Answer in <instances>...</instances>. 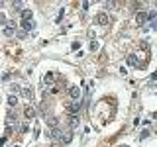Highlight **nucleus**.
Here are the masks:
<instances>
[{"mask_svg": "<svg viewBox=\"0 0 157 147\" xmlns=\"http://www.w3.org/2000/svg\"><path fill=\"white\" fill-rule=\"evenodd\" d=\"M94 22L98 26H106L110 22V16L106 14V12H100V14H96V18H94Z\"/></svg>", "mask_w": 157, "mask_h": 147, "instance_id": "f257e3e1", "label": "nucleus"}, {"mask_svg": "<svg viewBox=\"0 0 157 147\" xmlns=\"http://www.w3.org/2000/svg\"><path fill=\"white\" fill-rule=\"evenodd\" d=\"M24 116H26V120H33V118H35V110H33L32 104H28L24 108Z\"/></svg>", "mask_w": 157, "mask_h": 147, "instance_id": "f03ea898", "label": "nucleus"}, {"mask_svg": "<svg viewBox=\"0 0 157 147\" xmlns=\"http://www.w3.org/2000/svg\"><path fill=\"white\" fill-rule=\"evenodd\" d=\"M55 81H57L55 73H45V75H43V82H45V85H49V86H51Z\"/></svg>", "mask_w": 157, "mask_h": 147, "instance_id": "7ed1b4c3", "label": "nucleus"}, {"mask_svg": "<svg viewBox=\"0 0 157 147\" xmlns=\"http://www.w3.org/2000/svg\"><path fill=\"white\" fill-rule=\"evenodd\" d=\"M81 123V120H79V116H69V128L71 129H75L77 126Z\"/></svg>", "mask_w": 157, "mask_h": 147, "instance_id": "20e7f679", "label": "nucleus"}, {"mask_svg": "<svg viewBox=\"0 0 157 147\" xmlns=\"http://www.w3.org/2000/svg\"><path fill=\"white\" fill-rule=\"evenodd\" d=\"M128 65L130 67H139L138 65V57H136L133 53H130V55H128Z\"/></svg>", "mask_w": 157, "mask_h": 147, "instance_id": "39448f33", "label": "nucleus"}, {"mask_svg": "<svg viewBox=\"0 0 157 147\" xmlns=\"http://www.w3.org/2000/svg\"><path fill=\"white\" fill-rule=\"evenodd\" d=\"M147 22V12H138V24H145Z\"/></svg>", "mask_w": 157, "mask_h": 147, "instance_id": "423d86ee", "label": "nucleus"}, {"mask_svg": "<svg viewBox=\"0 0 157 147\" xmlns=\"http://www.w3.org/2000/svg\"><path fill=\"white\" fill-rule=\"evenodd\" d=\"M22 22H32V10H24L22 12Z\"/></svg>", "mask_w": 157, "mask_h": 147, "instance_id": "0eeeda50", "label": "nucleus"}, {"mask_svg": "<svg viewBox=\"0 0 157 147\" xmlns=\"http://www.w3.org/2000/svg\"><path fill=\"white\" fill-rule=\"evenodd\" d=\"M8 104H10V108L18 106V96H16V94H10V96H8Z\"/></svg>", "mask_w": 157, "mask_h": 147, "instance_id": "6e6552de", "label": "nucleus"}, {"mask_svg": "<svg viewBox=\"0 0 157 147\" xmlns=\"http://www.w3.org/2000/svg\"><path fill=\"white\" fill-rule=\"evenodd\" d=\"M22 28H24L26 32H32V29L35 28V24H33V22H22Z\"/></svg>", "mask_w": 157, "mask_h": 147, "instance_id": "1a4fd4ad", "label": "nucleus"}, {"mask_svg": "<svg viewBox=\"0 0 157 147\" xmlns=\"http://www.w3.org/2000/svg\"><path fill=\"white\" fill-rule=\"evenodd\" d=\"M20 94L24 96V98H32V88H22V92Z\"/></svg>", "mask_w": 157, "mask_h": 147, "instance_id": "9d476101", "label": "nucleus"}, {"mask_svg": "<svg viewBox=\"0 0 157 147\" xmlns=\"http://www.w3.org/2000/svg\"><path fill=\"white\" fill-rule=\"evenodd\" d=\"M14 29H12V28H8V26H6V28H4V35H6V37H12V35H14Z\"/></svg>", "mask_w": 157, "mask_h": 147, "instance_id": "9b49d317", "label": "nucleus"}, {"mask_svg": "<svg viewBox=\"0 0 157 147\" xmlns=\"http://www.w3.org/2000/svg\"><path fill=\"white\" fill-rule=\"evenodd\" d=\"M12 92H16V96H18L20 92H22V88H20L18 85H12Z\"/></svg>", "mask_w": 157, "mask_h": 147, "instance_id": "f8f14e48", "label": "nucleus"}, {"mask_svg": "<svg viewBox=\"0 0 157 147\" xmlns=\"http://www.w3.org/2000/svg\"><path fill=\"white\" fill-rule=\"evenodd\" d=\"M147 135H149V129H143V132L139 133V139H145V137H147Z\"/></svg>", "mask_w": 157, "mask_h": 147, "instance_id": "ddd939ff", "label": "nucleus"}, {"mask_svg": "<svg viewBox=\"0 0 157 147\" xmlns=\"http://www.w3.org/2000/svg\"><path fill=\"white\" fill-rule=\"evenodd\" d=\"M98 49V41H91V51H96Z\"/></svg>", "mask_w": 157, "mask_h": 147, "instance_id": "4468645a", "label": "nucleus"}, {"mask_svg": "<svg viewBox=\"0 0 157 147\" xmlns=\"http://www.w3.org/2000/svg\"><path fill=\"white\" fill-rule=\"evenodd\" d=\"M6 141H8V137H6V135H2V137H0V147H4Z\"/></svg>", "mask_w": 157, "mask_h": 147, "instance_id": "2eb2a0df", "label": "nucleus"}, {"mask_svg": "<svg viewBox=\"0 0 157 147\" xmlns=\"http://www.w3.org/2000/svg\"><path fill=\"white\" fill-rule=\"evenodd\" d=\"M0 24H6V16L4 14H0Z\"/></svg>", "mask_w": 157, "mask_h": 147, "instance_id": "dca6fc26", "label": "nucleus"}, {"mask_svg": "<svg viewBox=\"0 0 157 147\" xmlns=\"http://www.w3.org/2000/svg\"><path fill=\"white\" fill-rule=\"evenodd\" d=\"M51 147H61V145H59V143H53V145Z\"/></svg>", "mask_w": 157, "mask_h": 147, "instance_id": "f3484780", "label": "nucleus"}, {"mask_svg": "<svg viewBox=\"0 0 157 147\" xmlns=\"http://www.w3.org/2000/svg\"><path fill=\"white\" fill-rule=\"evenodd\" d=\"M14 147H22V145H14Z\"/></svg>", "mask_w": 157, "mask_h": 147, "instance_id": "a211bd4d", "label": "nucleus"}]
</instances>
